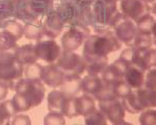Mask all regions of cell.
<instances>
[{
    "label": "cell",
    "instance_id": "1",
    "mask_svg": "<svg viewBox=\"0 0 156 125\" xmlns=\"http://www.w3.org/2000/svg\"><path fill=\"white\" fill-rule=\"evenodd\" d=\"M14 90L16 94L12 101L17 112L29 111L32 107L40 105L46 94L44 84L40 79H19Z\"/></svg>",
    "mask_w": 156,
    "mask_h": 125
},
{
    "label": "cell",
    "instance_id": "2",
    "mask_svg": "<svg viewBox=\"0 0 156 125\" xmlns=\"http://www.w3.org/2000/svg\"><path fill=\"white\" fill-rule=\"evenodd\" d=\"M95 34H90L83 43V53L85 56H108V54L122 48V42L118 39L112 29L105 28L96 30Z\"/></svg>",
    "mask_w": 156,
    "mask_h": 125
},
{
    "label": "cell",
    "instance_id": "3",
    "mask_svg": "<svg viewBox=\"0 0 156 125\" xmlns=\"http://www.w3.org/2000/svg\"><path fill=\"white\" fill-rule=\"evenodd\" d=\"M24 74V66L17 61L14 51H0V80L7 82L12 90Z\"/></svg>",
    "mask_w": 156,
    "mask_h": 125
},
{
    "label": "cell",
    "instance_id": "4",
    "mask_svg": "<svg viewBox=\"0 0 156 125\" xmlns=\"http://www.w3.org/2000/svg\"><path fill=\"white\" fill-rule=\"evenodd\" d=\"M93 28L96 30L110 28L115 15L119 12L117 3L108 0H96L92 5Z\"/></svg>",
    "mask_w": 156,
    "mask_h": 125
},
{
    "label": "cell",
    "instance_id": "5",
    "mask_svg": "<svg viewBox=\"0 0 156 125\" xmlns=\"http://www.w3.org/2000/svg\"><path fill=\"white\" fill-rule=\"evenodd\" d=\"M56 66L62 72L64 77L81 76L85 71V62L83 57L74 51L62 50L56 61Z\"/></svg>",
    "mask_w": 156,
    "mask_h": 125
},
{
    "label": "cell",
    "instance_id": "6",
    "mask_svg": "<svg viewBox=\"0 0 156 125\" xmlns=\"http://www.w3.org/2000/svg\"><path fill=\"white\" fill-rule=\"evenodd\" d=\"M110 27L122 43L126 44L127 46H132L137 34L136 25L132 19L119 12L112 20Z\"/></svg>",
    "mask_w": 156,
    "mask_h": 125
},
{
    "label": "cell",
    "instance_id": "7",
    "mask_svg": "<svg viewBox=\"0 0 156 125\" xmlns=\"http://www.w3.org/2000/svg\"><path fill=\"white\" fill-rule=\"evenodd\" d=\"M90 34L89 27L81 25H72L62 37V49L64 51H75L83 45L87 38Z\"/></svg>",
    "mask_w": 156,
    "mask_h": 125
},
{
    "label": "cell",
    "instance_id": "8",
    "mask_svg": "<svg viewBox=\"0 0 156 125\" xmlns=\"http://www.w3.org/2000/svg\"><path fill=\"white\" fill-rule=\"evenodd\" d=\"M34 48L37 59H42L48 64H54L62 51V47L56 41H54V39L40 40L34 45Z\"/></svg>",
    "mask_w": 156,
    "mask_h": 125
},
{
    "label": "cell",
    "instance_id": "9",
    "mask_svg": "<svg viewBox=\"0 0 156 125\" xmlns=\"http://www.w3.org/2000/svg\"><path fill=\"white\" fill-rule=\"evenodd\" d=\"M53 11L58 15L65 26L76 25L78 6L73 0H54Z\"/></svg>",
    "mask_w": 156,
    "mask_h": 125
},
{
    "label": "cell",
    "instance_id": "10",
    "mask_svg": "<svg viewBox=\"0 0 156 125\" xmlns=\"http://www.w3.org/2000/svg\"><path fill=\"white\" fill-rule=\"evenodd\" d=\"M99 109L103 112L108 121L112 124H125V112L126 111L122 105L120 99L109 101H99Z\"/></svg>",
    "mask_w": 156,
    "mask_h": 125
},
{
    "label": "cell",
    "instance_id": "11",
    "mask_svg": "<svg viewBox=\"0 0 156 125\" xmlns=\"http://www.w3.org/2000/svg\"><path fill=\"white\" fill-rule=\"evenodd\" d=\"M14 19L22 22L23 24L43 21L42 17L34 11L30 0H24L21 3L16 4V12H15Z\"/></svg>",
    "mask_w": 156,
    "mask_h": 125
},
{
    "label": "cell",
    "instance_id": "12",
    "mask_svg": "<svg viewBox=\"0 0 156 125\" xmlns=\"http://www.w3.org/2000/svg\"><path fill=\"white\" fill-rule=\"evenodd\" d=\"M121 11L133 21L149 12V7L143 0H120Z\"/></svg>",
    "mask_w": 156,
    "mask_h": 125
},
{
    "label": "cell",
    "instance_id": "13",
    "mask_svg": "<svg viewBox=\"0 0 156 125\" xmlns=\"http://www.w3.org/2000/svg\"><path fill=\"white\" fill-rule=\"evenodd\" d=\"M65 25L60 20L58 15L54 11L46 16V19L43 22V34L44 38L47 39H55L64 30Z\"/></svg>",
    "mask_w": 156,
    "mask_h": 125
},
{
    "label": "cell",
    "instance_id": "14",
    "mask_svg": "<svg viewBox=\"0 0 156 125\" xmlns=\"http://www.w3.org/2000/svg\"><path fill=\"white\" fill-rule=\"evenodd\" d=\"M41 80L48 87L56 89L60 87L64 81V74L58 69L56 64H49L42 67Z\"/></svg>",
    "mask_w": 156,
    "mask_h": 125
},
{
    "label": "cell",
    "instance_id": "15",
    "mask_svg": "<svg viewBox=\"0 0 156 125\" xmlns=\"http://www.w3.org/2000/svg\"><path fill=\"white\" fill-rule=\"evenodd\" d=\"M146 71L135 65H129L124 74V80L129 84L132 90H136L144 86Z\"/></svg>",
    "mask_w": 156,
    "mask_h": 125
},
{
    "label": "cell",
    "instance_id": "16",
    "mask_svg": "<svg viewBox=\"0 0 156 125\" xmlns=\"http://www.w3.org/2000/svg\"><path fill=\"white\" fill-rule=\"evenodd\" d=\"M14 54L16 56L17 61L23 66L28 64H32L37 61V56L36 53V48L34 44H25L23 46H17L12 49Z\"/></svg>",
    "mask_w": 156,
    "mask_h": 125
},
{
    "label": "cell",
    "instance_id": "17",
    "mask_svg": "<svg viewBox=\"0 0 156 125\" xmlns=\"http://www.w3.org/2000/svg\"><path fill=\"white\" fill-rule=\"evenodd\" d=\"M85 71L90 75H101L104 69L108 66V56H85Z\"/></svg>",
    "mask_w": 156,
    "mask_h": 125
},
{
    "label": "cell",
    "instance_id": "18",
    "mask_svg": "<svg viewBox=\"0 0 156 125\" xmlns=\"http://www.w3.org/2000/svg\"><path fill=\"white\" fill-rule=\"evenodd\" d=\"M132 65L140 67L144 71L155 68L156 65V52L154 48H149L145 50H138L137 57L135 59V62Z\"/></svg>",
    "mask_w": 156,
    "mask_h": 125
},
{
    "label": "cell",
    "instance_id": "19",
    "mask_svg": "<svg viewBox=\"0 0 156 125\" xmlns=\"http://www.w3.org/2000/svg\"><path fill=\"white\" fill-rule=\"evenodd\" d=\"M104 84L102 78L99 75H87L83 78H81V84H80V89L83 94H89L94 97L102 84Z\"/></svg>",
    "mask_w": 156,
    "mask_h": 125
},
{
    "label": "cell",
    "instance_id": "20",
    "mask_svg": "<svg viewBox=\"0 0 156 125\" xmlns=\"http://www.w3.org/2000/svg\"><path fill=\"white\" fill-rule=\"evenodd\" d=\"M81 77H64V81L60 84V92L65 95L66 98L76 97L81 92L80 89Z\"/></svg>",
    "mask_w": 156,
    "mask_h": 125
},
{
    "label": "cell",
    "instance_id": "21",
    "mask_svg": "<svg viewBox=\"0 0 156 125\" xmlns=\"http://www.w3.org/2000/svg\"><path fill=\"white\" fill-rule=\"evenodd\" d=\"M121 102H122V105L124 107V109L129 112V114H133V115L140 114V112L146 109L143 106V104L140 103L136 91H131L127 96L122 98V101Z\"/></svg>",
    "mask_w": 156,
    "mask_h": 125
},
{
    "label": "cell",
    "instance_id": "22",
    "mask_svg": "<svg viewBox=\"0 0 156 125\" xmlns=\"http://www.w3.org/2000/svg\"><path fill=\"white\" fill-rule=\"evenodd\" d=\"M135 22L137 34H155V18L151 12L143 15Z\"/></svg>",
    "mask_w": 156,
    "mask_h": 125
},
{
    "label": "cell",
    "instance_id": "23",
    "mask_svg": "<svg viewBox=\"0 0 156 125\" xmlns=\"http://www.w3.org/2000/svg\"><path fill=\"white\" fill-rule=\"evenodd\" d=\"M76 105L79 116H87L94 109H96L95 98L89 94H82L76 96Z\"/></svg>",
    "mask_w": 156,
    "mask_h": 125
},
{
    "label": "cell",
    "instance_id": "24",
    "mask_svg": "<svg viewBox=\"0 0 156 125\" xmlns=\"http://www.w3.org/2000/svg\"><path fill=\"white\" fill-rule=\"evenodd\" d=\"M1 29L15 41H19L24 34V25L15 19L5 20Z\"/></svg>",
    "mask_w": 156,
    "mask_h": 125
},
{
    "label": "cell",
    "instance_id": "25",
    "mask_svg": "<svg viewBox=\"0 0 156 125\" xmlns=\"http://www.w3.org/2000/svg\"><path fill=\"white\" fill-rule=\"evenodd\" d=\"M137 93V96L140 98V103L145 109H154L156 103V94L155 90L149 89L146 87H140L135 90Z\"/></svg>",
    "mask_w": 156,
    "mask_h": 125
},
{
    "label": "cell",
    "instance_id": "26",
    "mask_svg": "<svg viewBox=\"0 0 156 125\" xmlns=\"http://www.w3.org/2000/svg\"><path fill=\"white\" fill-rule=\"evenodd\" d=\"M23 36H25V38H27L28 40H32V41H37V42L44 39V34H43V21L24 24Z\"/></svg>",
    "mask_w": 156,
    "mask_h": 125
},
{
    "label": "cell",
    "instance_id": "27",
    "mask_svg": "<svg viewBox=\"0 0 156 125\" xmlns=\"http://www.w3.org/2000/svg\"><path fill=\"white\" fill-rule=\"evenodd\" d=\"M17 114L15 106L11 100H2L0 101V125L9 124L12 118Z\"/></svg>",
    "mask_w": 156,
    "mask_h": 125
},
{
    "label": "cell",
    "instance_id": "28",
    "mask_svg": "<svg viewBox=\"0 0 156 125\" xmlns=\"http://www.w3.org/2000/svg\"><path fill=\"white\" fill-rule=\"evenodd\" d=\"M66 97L60 92V90H53L51 91L47 97V106L49 111H57L60 112L62 109V105L65 103Z\"/></svg>",
    "mask_w": 156,
    "mask_h": 125
},
{
    "label": "cell",
    "instance_id": "29",
    "mask_svg": "<svg viewBox=\"0 0 156 125\" xmlns=\"http://www.w3.org/2000/svg\"><path fill=\"white\" fill-rule=\"evenodd\" d=\"M34 11H36L43 19L53 11L54 0H30Z\"/></svg>",
    "mask_w": 156,
    "mask_h": 125
},
{
    "label": "cell",
    "instance_id": "30",
    "mask_svg": "<svg viewBox=\"0 0 156 125\" xmlns=\"http://www.w3.org/2000/svg\"><path fill=\"white\" fill-rule=\"evenodd\" d=\"M94 98L97 99L98 101H109V100L119 99L117 94H115L114 84H105V82L102 84L100 90L96 93Z\"/></svg>",
    "mask_w": 156,
    "mask_h": 125
},
{
    "label": "cell",
    "instance_id": "31",
    "mask_svg": "<svg viewBox=\"0 0 156 125\" xmlns=\"http://www.w3.org/2000/svg\"><path fill=\"white\" fill-rule=\"evenodd\" d=\"M155 45V34H137L133 41L132 46L137 50L149 49Z\"/></svg>",
    "mask_w": 156,
    "mask_h": 125
},
{
    "label": "cell",
    "instance_id": "32",
    "mask_svg": "<svg viewBox=\"0 0 156 125\" xmlns=\"http://www.w3.org/2000/svg\"><path fill=\"white\" fill-rule=\"evenodd\" d=\"M76 25H81L84 27L93 26V11L92 5L78 7V15Z\"/></svg>",
    "mask_w": 156,
    "mask_h": 125
},
{
    "label": "cell",
    "instance_id": "33",
    "mask_svg": "<svg viewBox=\"0 0 156 125\" xmlns=\"http://www.w3.org/2000/svg\"><path fill=\"white\" fill-rule=\"evenodd\" d=\"M60 112L65 117H68V118H74V117L79 116L76 105V97L66 98L64 105H62V109H60Z\"/></svg>",
    "mask_w": 156,
    "mask_h": 125
},
{
    "label": "cell",
    "instance_id": "34",
    "mask_svg": "<svg viewBox=\"0 0 156 125\" xmlns=\"http://www.w3.org/2000/svg\"><path fill=\"white\" fill-rule=\"evenodd\" d=\"M84 122H85V124H89V125L106 124L108 122V120L106 117H105V115L103 114V112L101 109H96L92 112H90L89 115L84 116Z\"/></svg>",
    "mask_w": 156,
    "mask_h": 125
},
{
    "label": "cell",
    "instance_id": "35",
    "mask_svg": "<svg viewBox=\"0 0 156 125\" xmlns=\"http://www.w3.org/2000/svg\"><path fill=\"white\" fill-rule=\"evenodd\" d=\"M42 65L37 62H32V64L25 65L24 67V74L25 78L30 79H40L41 80V72H42Z\"/></svg>",
    "mask_w": 156,
    "mask_h": 125
},
{
    "label": "cell",
    "instance_id": "36",
    "mask_svg": "<svg viewBox=\"0 0 156 125\" xmlns=\"http://www.w3.org/2000/svg\"><path fill=\"white\" fill-rule=\"evenodd\" d=\"M65 123H66L65 116L57 111H50L44 118L45 125H64Z\"/></svg>",
    "mask_w": 156,
    "mask_h": 125
},
{
    "label": "cell",
    "instance_id": "37",
    "mask_svg": "<svg viewBox=\"0 0 156 125\" xmlns=\"http://www.w3.org/2000/svg\"><path fill=\"white\" fill-rule=\"evenodd\" d=\"M17 47V41L12 39L4 31H0V51L12 50Z\"/></svg>",
    "mask_w": 156,
    "mask_h": 125
},
{
    "label": "cell",
    "instance_id": "38",
    "mask_svg": "<svg viewBox=\"0 0 156 125\" xmlns=\"http://www.w3.org/2000/svg\"><path fill=\"white\" fill-rule=\"evenodd\" d=\"M140 124L144 125H155L156 124V112L155 109H144L140 112V116L138 118Z\"/></svg>",
    "mask_w": 156,
    "mask_h": 125
},
{
    "label": "cell",
    "instance_id": "39",
    "mask_svg": "<svg viewBox=\"0 0 156 125\" xmlns=\"http://www.w3.org/2000/svg\"><path fill=\"white\" fill-rule=\"evenodd\" d=\"M114 88H115V94H117L119 99L124 98L125 96H127V95L132 91V89L129 87V84L124 80V78L114 84Z\"/></svg>",
    "mask_w": 156,
    "mask_h": 125
},
{
    "label": "cell",
    "instance_id": "40",
    "mask_svg": "<svg viewBox=\"0 0 156 125\" xmlns=\"http://www.w3.org/2000/svg\"><path fill=\"white\" fill-rule=\"evenodd\" d=\"M138 54V50L136 48H134L133 46H129L128 48H126L125 50H123L122 53L120 55V59H124L125 62H127L128 64H134L135 59L137 57Z\"/></svg>",
    "mask_w": 156,
    "mask_h": 125
},
{
    "label": "cell",
    "instance_id": "41",
    "mask_svg": "<svg viewBox=\"0 0 156 125\" xmlns=\"http://www.w3.org/2000/svg\"><path fill=\"white\" fill-rule=\"evenodd\" d=\"M146 72H147V73L145 74L144 87L155 90V86H156V71H155V68H152V69L148 70V71H146Z\"/></svg>",
    "mask_w": 156,
    "mask_h": 125
},
{
    "label": "cell",
    "instance_id": "42",
    "mask_svg": "<svg viewBox=\"0 0 156 125\" xmlns=\"http://www.w3.org/2000/svg\"><path fill=\"white\" fill-rule=\"evenodd\" d=\"M11 123L12 125H29L31 124L29 117L27 115H15L14 118L11 121Z\"/></svg>",
    "mask_w": 156,
    "mask_h": 125
},
{
    "label": "cell",
    "instance_id": "43",
    "mask_svg": "<svg viewBox=\"0 0 156 125\" xmlns=\"http://www.w3.org/2000/svg\"><path fill=\"white\" fill-rule=\"evenodd\" d=\"M11 90V87H9V84L7 82L0 80V101H2V100L6 98Z\"/></svg>",
    "mask_w": 156,
    "mask_h": 125
},
{
    "label": "cell",
    "instance_id": "44",
    "mask_svg": "<svg viewBox=\"0 0 156 125\" xmlns=\"http://www.w3.org/2000/svg\"><path fill=\"white\" fill-rule=\"evenodd\" d=\"M75 2V4L78 7H84V6H90L93 5L96 0H73Z\"/></svg>",
    "mask_w": 156,
    "mask_h": 125
},
{
    "label": "cell",
    "instance_id": "45",
    "mask_svg": "<svg viewBox=\"0 0 156 125\" xmlns=\"http://www.w3.org/2000/svg\"><path fill=\"white\" fill-rule=\"evenodd\" d=\"M149 7V12H152L153 14L155 12V0H143Z\"/></svg>",
    "mask_w": 156,
    "mask_h": 125
},
{
    "label": "cell",
    "instance_id": "46",
    "mask_svg": "<svg viewBox=\"0 0 156 125\" xmlns=\"http://www.w3.org/2000/svg\"><path fill=\"white\" fill-rule=\"evenodd\" d=\"M9 1L14 2L15 4H19V3H21V2H23L24 0H9Z\"/></svg>",
    "mask_w": 156,
    "mask_h": 125
},
{
    "label": "cell",
    "instance_id": "47",
    "mask_svg": "<svg viewBox=\"0 0 156 125\" xmlns=\"http://www.w3.org/2000/svg\"><path fill=\"white\" fill-rule=\"evenodd\" d=\"M108 1H112V2H115V3H118L120 0H108Z\"/></svg>",
    "mask_w": 156,
    "mask_h": 125
}]
</instances>
